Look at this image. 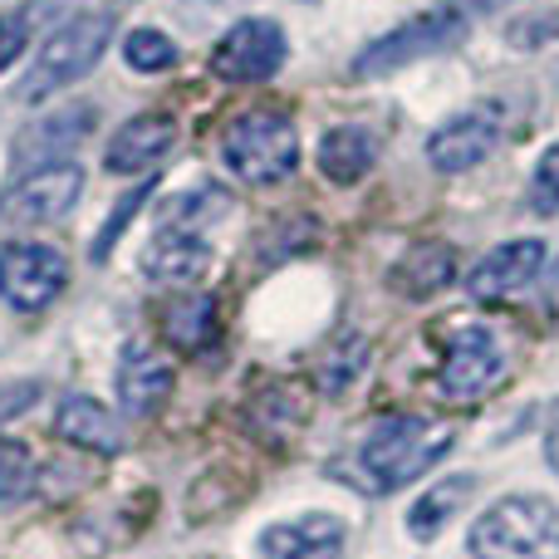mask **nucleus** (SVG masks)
Returning <instances> with one entry per match:
<instances>
[{"label": "nucleus", "instance_id": "1", "mask_svg": "<svg viewBox=\"0 0 559 559\" xmlns=\"http://www.w3.org/2000/svg\"><path fill=\"white\" fill-rule=\"evenodd\" d=\"M456 442L452 423H437V417H383L373 432L364 437V462L368 481L378 491H397V486L417 481L432 462H442Z\"/></svg>", "mask_w": 559, "mask_h": 559}, {"label": "nucleus", "instance_id": "2", "mask_svg": "<svg viewBox=\"0 0 559 559\" xmlns=\"http://www.w3.org/2000/svg\"><path fill=\"white\" fill-rule=\"evenodd\" d=\"M472 559H559V506L511 496L472 525Z\"/></svg>", "mask_w": 559, "mask_h": 559}, {"label": "nucleus", "instance_id": "3", "mask_svg": "<svg viewBox=\"0 0 559 559\" xmlns=\"http://www.w3.org/2000/svg\"><path fill=\"white\" fill-rule=\"evenodd\" d=\"M108 39H114V15H74L45 39V49L35 55L25 84H20V104H39L49 94H64L69 84L88 74L104 59Z\"/></svg>", "mask_w": 559, "mask_h": 559}, {"label": "nucleus", "instance_id": "4", "mask_svg": "<svg viewBox=\"0 0 559 559\" xmlns=\"http://www.w3.org/2000/svg\"><path fill=\"white\" fill-rule=\"evenodd\" d=\"M222 157L241 182H255V187L285 182V177L299 167V133L285 114H275V108H251V114H241L231 128H226Z\"/></svg>", "mask_w": 559, "mask_h": 559}, {"label": "nucleus", "instance_id": "5", "mask_svg": "<svg viewBox=\"0 0 559 559\" xmlns=\"http://www.w3.org/2000/svg\"><path fill=\"white\" fill-rule=\"evenodd\" d=\"M462 39H466V15L462 10H427V15H413V20H403L397 29L378 35L373 45L354 59V74L358 79L393 74V69L413 64V59L442 55V49L462 45Z\"/></svg>", "mask_w": 559, "mask_h": 559}, {"label": "nucleus", "instance_id": "6", "mask_svg": "<svg viewBox=\"0 0 559 559\" xmlns=\"http://www.w3.org/2000/svg\"><path fill=\"white\" fill-rule=\"evenodd\" d=\"M506 373V348L496 338V329L486 324H462L452 338H447V358H442V397L452 403H476L486 397Z\"/></svg>", "mask_w": 559, "mask_h": 559}, {"label": "nucleus", "instance_id": "7", "mask_svg": "<svg viewBox=\"0 0 559 559\" xmlns=\"http://www.w3.org/2000/svg\"><path fill=\"white\" fill-rule=\"evenodd\" d=\"M79 192H84V173L74 163H49L20 177L5 197H0V226H49L64 222L74 212Z\"/></svg>", "mask_w": 559, "mask_h": 559}, {"label": "nucleus", "instance_id": "8", "mask_svg": "<svg viewBox=\"0 0 559 559\" xmlns=\"http://www.w3.org/2000/svg\"><path fill=\"white\" fill-rule=\"evenodd\" d=\"M69 285V265L55 246L20 241L0 251V299L15 309H45L59 299V289Z\"/></svg>", "mask_w": 559, "mask_h": 559}, {"label": "nucleus", "instance_id": "9", "mask_svg": "<svg viewBox=\"0 0 559 559\" xmlns=\"http://www.w3.org/2000/svg\"><path fill=\"white\" fill-rule=\"evenodd\" d=\"M285 55H289V45L275 20H241V25H231L216 39L212 69L226 84H261V79L280 74Z\"/></svg>", "mask_w": 559, "mask_h": 559}, {"label": "nucleus", "instance_id": "10", "mask_svg": "<svg viewBox=\"0 0 559 559\" xmlns=\"http://www.w3.org/2000/svg\"><path fill=\"white\" fill-rule=\"evenodd\" d=\"M496 138H501V123L491 114H481V108H472V114H456L452 123L437 128L432 143H427V157H432L437 173L456 177L481 167L496 153Z\"/></svg>", "mask_w": 559, "mask_h": 559}, {"label": "nucleus", "instance_id": "11", "mask_svg": "<svg viewBox=\"0 0 559 559\" xmlns=\"http://www.w3.org/2000/svg\"><path fill=\"white\" fill-rule=\"evenodd\" d=\"M540 271H545V241H506L472 265L466 289H472L476 299H506L531 285Z\"/></svg>", "mask_w": 559, "mask_h": 559}, {"label": "nucleus", "instance_id": "12", "mask_svg": "<svg viewBox=\"0 0 559 559\" xmlns=\"http://www.w3.org/2000/svg\"><path fill=\"white\" fill-rule=\"evenodd\" d=\"M206 265H212V246L202 241V231L163 226L143 251V275L157 280V285H192V280L206 275Z\"/></svg>", "mask_w": 559, "mask_h": 559}, {"label": "nucleus", "instance_id": "13", "mask_svg": "<svg viewBox=\"0 0 559 559\" xmlns=\"http://www.w3.org/2000/svg\"><path fill=\"white\" fill-rule=\"evenodd\" d=\"M88 133H94V108H88V104H64L59 114H49V118H39V123L25 128L15 157H20V167L64 163L69 147H79Z\"/></svg>", "mask_w": 559, "mask_h": 559}, {"label": "nucleus", "instance_id": "14", "mask_svg": "<svg viewBox=\"0 0 559 559\" xmlns=\"http://www.w3.org/2000/svg\"><path fill=\"white\" fill-rule=\"evenodd\" d=\"M177 143V123L167 114H138L108 138L104 147V167L108 173H143L153 167L167 147Z\"/></svg>", "mask_w": 559, "mask_h": 559}, {"label": "nucleus", "instance_id": "15", "mask_svg": "<svg viewBox=\"0 0 559 559\" xmlns=\"http://www.w3.org/2000/svg\"><path fill=\"white\" fill-rule=\"evenodd\" d=\"M118 397H123L128 417H153L173 397V368L147 344H128L123 364H118Z\"/></svg>", "mask_w": 559, "mask_h": 559}, {"label": "nucleus", "instance_id": "16", "mask_svg": "<svg viewBox=\"0 0 559 559\" xmlns=\"http://www.w3.org/2000/svg\"><path fill=\"white\" fill-rule=\"evenodd\" d=\"M344 555V525L334 515H299L271 525L261 535V559H338Z\"/></svg>", "mask_w": 559, "mask_h": 559}, {"label": "nucleus", "instance_id": "17", "mask_svg": "<svg viewBox=\"0 0 559 559\" xmlns=\"http://www.w3.org/2000/svg\"><path fill=\"white\" fill-rule=\"evenodd\" d=\"M55 432L64 437V442L84 447V452H98V456L123 452V427H118L114 413H108L104 403H94V397H64L55 413Z\"/></svg>", "mask_w": 559, "mask_h": 559}, {"label": "nucleus", "instance_id": "18", "mask_svg": "<svg viewBox=\"0 0 559 559\" xmlns=\"http://www.w3.org/2000/svg\"><path fill=\"white\" fill-rule=\"evenodd\" d=\"M373 157H378V143H373L368 128L338 123V128H329L324 143H319V173H324L329 182H338V187H354V182H364L368 177Z\"/></svg>", "mask_w": 559, "mask_h": 559}, {"label": "nucleus", "instance_id": "19", "mask_svg": "<svg viewBox=\"0 0 559 559\" xmlns=\"http://www.w3.org/2000/svg\"><path fill=\"white\" fill-rule=\"evenodd\" d=\"M456 275V251L442 241H427V246H413V251L403 255V261L393 265V289L407 299H427L437 295V289H447Z\"/></svg>", "mask_w": 559, "mask_h": 559}, {"label": "nucleus", "instance_id": "20", "mask_svg": "<svg viewBox=\"0 0 559 559\" xmlns=\"http://www.w3.org/2000/svg\"><path fill=\"white\" fill-rule=\"evenodd\" d=\"M163 334L173 338L177 348L197 354L216 338V299L212 295H182L163 309Z\"/></svg>", "mask_w": 559, "mask_h": 559}, {"label": "nucleus", "instance_id": "21", "mask_svg": "<svg viewBox=\"0 0 559 559\" xmlns=\"http://www.w3.org/2000/svg\"><path fill=\"white\" fill-rule=\"evenodd\" d=\"M472 491H476V476H447L442 486H432V491H427L423 501L407 511V531H413L417 540H432V535L442 531L456 511H462Z\"/></svg>", "mask_w": 559, "mask_h": 559}, {"label": "nucleus", "instance_id": "22", "mask_svg": "<svg viewBox=\"0 0 559 559\" xmlns=\"http://www.w3.org/2000/svg\"><path fill=\"white\" fill-rule=\"evenodd\" d=\"M29 491H35V456L25 442L0 437V511H15Z\"/></svg>", "mask_w": 559, "mask_h": 559}, {"label": "nucleus", "instance_id": "23", "mask_svg": "<svg viewBox=\"0 0 559 559\" xmlns=\"http://www.w3.org/2000/svg\"><path fill=\"white\" fill-rule=\"evenodd\" d=\"M123 64L138 69V74H167V69L177 64V45L163 35V29L143 25L123 39Z\"/></svg>", "mask_w": 559, "mask_h": 559}, {"label": "nucleus", "instance_id": "24", "mask_svg": "<svg viewBox=\"0 0 559 559\" xmlns=\"http://www.w3.org/2000/svg\"><path fill=\"white\" fill-rule=\"evenodd\" d=\"M226 206H231V197H226V192H216V187H197V192H187L182 202L167 206L163 226H177V231H202L206 222L226 216Z\"/></svg>", "mask_w": 559, "mask_h": 559}, {"label": "nucleus", "instance_id": "25", "mask_svg": "<svg viewBox=\"0 0 559 559\" xmlns=\"http://www.w3.org/2000/svg\"><path fill=\"white\" fill-rule=\"evenodd\" d=\"M531 206L540 216H559V143L545 147L531 177Z\"/></svg>", "mask_w": 559, "mask_h": 559}, {"label": "nucleus", "instance_id": "26", "mask_svg": "<svg viewBox=\"0 0 559 559\" xmlns=\"http://www.w3.org/2000/svg\"><path fill=\"white\" fill-rule=\"evenodd\" d=\"M29 35H35V20H29L25 5L0 15V74H5V69L29 49Z\"/></svg>", "mask_w": 559, "mask_h": 559}, {"label": "nucleus", "instance_id": "27", "mask_svg": "<svg viewBox=\"0 0 559 559\" xmlns=\"http://www.w3.org/2000/svg\"><path fill=\"white\" fill-rule=\"evenodd\" d=\"M147 192H153V177H147V182H143V187H133V192H128V197H123V202H118L114 222H108V226H104V231H98V241H94V261H108V251H114V241H118V236H123V226H128V222H133V212H138V206H143V202H147Z\"/></svg>", "mask_w": 559, "mask_h": 559}, {"label": "nucleus", "instance_id": "28", "mask_svg": "<svg viewBox=\"0 0 559 559\" xmlns=\"http://www.w3.org/2000/svg\"><path fill=\"white\" fill-rule=\"evenodd\" d=\"M559 39V10H545V15H525L511 25V45L515 49H535V45H550Z\"/></svg>", "mask_w": 559, "mask_h": 559}, {"label": "nucleus", "instance_id": "29", "mask_svg": "<svg viewBox=\"0 0 559 559\" xmlns=\"http://www.w3.org/2000/svg\"><path fill=\"white\" fill-rule=\"evenodd\" d=\"M364 364V344H358V338H348L344 344V358H329L324 364V373H319V388H324V393H338V388H348V378H354V368Z\"/></svg>", "mask_w": 559, "mask_h": 559}, {"label": "nucleus", "instance_id": "30", "mask_svg": "<svg viewBox=\"0 0 559 559\" xmlns=\"http://www.w3.org/2000/svg\"><path fill=\"white\" fill-rule=\"evenodd\" d=\"M545 462H550V472L559 476V423H555V432L545 437Z\"/></svg>", "mask_w": 559, "mask_h": 559}, {"label": "nucleus", "instance_id": "31", "mask_svg": "<svg viewBox=\"0 0 559 559\" xmlns=\"http://www.w3.org/2000/svg\"><path fill=\"white\" fill-rule=\"evenodd\" d=\"M506 5V0H456V10H496Z\"/></svg>", "mask_w": 559, "mask_h": 559}]
</instances>
